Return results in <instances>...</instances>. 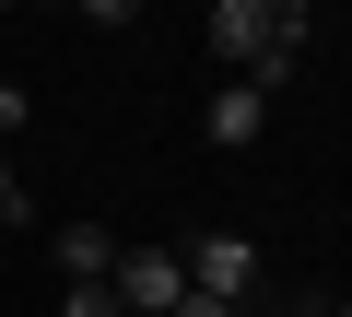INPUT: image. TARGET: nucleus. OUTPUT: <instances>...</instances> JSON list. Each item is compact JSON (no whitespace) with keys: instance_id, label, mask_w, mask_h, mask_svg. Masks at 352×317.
Segmentation results:
<instances>
[{"instance_id":"nucleus-9","label":"nucleus","mask_w":352,"mask_h":317,"mask_svg":"<svg viewBox=\"0 0 352 317\" xmlns=\"http://www.w3.org/2000/svg\"><path fill=\"white\" fill-rule=\"evenodd\" d=\"M0 223H12V165H0Z\"/></svg>"},{"instance_id":"nucleus-6","label":"nucleus","mask_w":352,"mask_h":317,"mask_svg":"<svg viewBox=\"0 0 352 317\" xmlns=\"http://www.w3.org/2000/svg\"><path fill=\"white\" fill-rule=\"evenodd\" d=\"M59 317H118V294H106V282H71V294H59Z\"/></svg>"},{"instance_id":"nucleus-10","label":"nucleus","mask_w":352,"mask_h":317,"mask_svg":"<svg viewBox=\"0 0 352 317\" xmlns=\"http://www.w3.org/2000/svg\"><path fill=\"white\" fill-rule=\"evenodd\" d=\"M329 317H352V305H329Z\"/></svg>"},{"instance_id":"nucleus-7","label":"nucleus","mask_w":352,"mask_h":317,"mask_svg":"<svg viewBox=\"0 0 352 317\" xmlns=\"http://www.w3.org/2000/svg\"><path fill=\"white\" fill-rule=\"evenodd\" d=\"M0 129H24V83H0Z\"/></svg>"},{"instance_id":"nucleus-4","label":"nucleus","mask_w":352,"mask_h":317,"mask_svg":"<svg viewBox=\"0 0 352 317\" xmlns=\"http://www.w3.org/2000/svg\"><path fill=\"white\" fill-rule=\"evenodd\" d=\"M200 129H212V153H247V141L270 129V94H258V83H212V118H200Z\"/></svg>"},{"instance_id":"nucleus-3","label":"nucleus","mask_w":352,"mask_h":317,"mask_svg":"<svg viewBox=\"0 0 352 317\" xmlns=\"http://www.w3.org/2000/svg\"><path fill=\"white\" fill-rule=\"evenodd\" d=\"M176 259H188V294H212V305H247L258 294V247L247 235H188Z\"/></svg>"},{"instance_id":"nucleus-2","label":"nucleus","mask_w":352,"mask_h":317,"mask_svg":"<svg viewBox=\"0 0 352 317\" xmlns=\"http://www.w3.org/2000/svg\"><path fill=\"white\" fill-rule=\"evenodd\" d=\"M106 294H118V317H176V305H188V259H176V247H118Z\"/></svg>"},{"instance_id":"nucleus-1","label":"nucleus","mask_w":352,"mask_h":317,"mask_svg":"<svg viewBox=\"0 0 352 317\" xmlns=\"http://www.w3.org/2000/svg\"><path fill=\"white\" fill-rule=\"evenodd\" d=\"M305 36H317L305 0H212V59H223L235 83H258V94L305 71Z\"/></svg>"},{"instance_id":"nucleus-8","label":"nucleus","mask_w":352,"mask_h":317,"mask_svg":"<svg viewBox=\"0 0 352 317\" xmlns=\"http://www.w3.org/2000/svg\"><path fill=\"white\" fill-rule=\"evenodd\" d=\"M176 317H247V305H212V294H188V305H176Z\"/></svg>"},{"instance_id":"nucleus-5","label":"nucleus","mask_w":352,"mask_h":317,"mask_svg":"<svg viewBox=\"0 0 352 317\" xmlns=\"http://www.w3.org/2000/svg\"><path fill=\"white\" fill-rule=\"evenodd\" d=\"M59 270H71V282H106V270H118V235H106V223H59Z\"/></svg>"}]
</instances>
